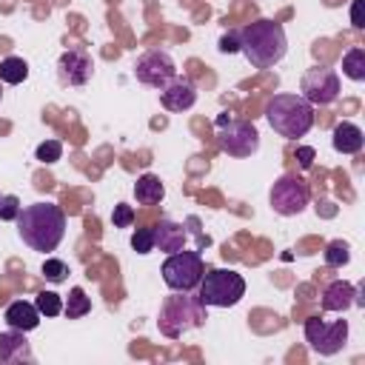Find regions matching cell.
I'll return each mask as SVG.
<instances>
[{
  "label": "cell",
  "instance_id": "2e32d148",
  "mask_svg": "<svg viewBox=\"0 0 365 365\" xmlns=\"http://www.w3.org/2000/svg\"><path fill=\"white\" fill-rule=\"evenodd\" d=\"M3 319H6V325L9 328H14V331H34L37 325H40V311H37V305L34 302H26V299H17V302H11L9 308H6V314H3Z\"/></svg>",
  "mask_w": 365,
  "mask_h": 365
},
{
  "label": "cell",
  "instance_id": "cb8c5ba5",
  "mask_svg": "<svg viewBox=\"0 0 365 365\" xmlns=\"http://www.w3.org/2000/svg\"><path fill=\"white\" fill-rule=\"evenodd\" d=\"M348 259H351V248H348V242H342V240L328 242V248H325V265H331V268H342V265H348Z\"/></svg>",
  "mask_w": 365,
  "mask_h": 365
},
{
  "label": "cell",
  "instance_id": "4fadbf2b",
  "mask_svg": "<svg viewBox=\"0 0 365 365\" xmlns=\"http://www.w3.org/2000/svg\"><path fill=\"white\" fill-rule=\"evenodd\" d=\"M160 103H163V108H168L174 114L188 111L197 103V86L188 77H174L168 86L160 88Z\"/></svg>",
  "mask_w": 365,
  "mask_h": 365
},
{
  "label": "cell",
  "instance_id": "ffe728a7",
  "mask_svg": "<svg viewBox=\"0 0 365 365\" xmlns=\"http://www.w3.org/2000/svg\"><path fill=\"white\" fill-rule=\"evenodd\" d=\"M342 74L354 83H362L365 80V48L362 46H354L342 54Z\"/></svg>",
  "mask_w": 365,
  "mask_h": 365
},
{
  "label": "cell",
  "instance_id": "9c48e42d",
  "mask_svg": "<svg viewBox=\"0 0 365 365\" xmlns=\"http://www.w3.org/2000/svg\"><path fill=\"white\" fill-rule=\"evenodd\" d=\"M268 200H271V208H274L279 217H297V214H302V211L308 208L311 191H308V182H305L302 177H297V174H282V177L274 182Z\"/></svg>",
  "mask_w": 365,
  "mask_h": 365
},
{
  "label": "cell",
  "instance_id": "5b68a950",
  "mask_svg": "<svg viewBox=\"0 0 365 365\" xmlns=\"http://www.w3.org/2000/svg\"><path fill=\"white\" fill-rule=\"evenodd\" d=\"M200 299L205 308H231L245 297V279L231 268H211L200 279Z\"/></svg>",
  "mask_w": 365,
  "mask_h": 365
},
{
  "label": "cell",
  "instance_id": "603a6c76",
  "mask_svg": "<svg viewBox=\"0 0 365 365\" xmlns=\"http://www.w3.org/2000/svg\"><path fill=\"white\" fill-rule=\"evenodd\" d=\"M34 305H37L40 317H57V314H63V297L54 294V291H40L37 299H34Z\"/></svg>",
  "mask_w": 365,
  "mask_h": 365
},
{
  "label": "cell",
  "instance_id": "d6a6232c",
  "mask_svg": "<svg viewBox=\"0 0 365 365\" xmlns=\"http://www.w3.org/2000/svg\"><path fill=\"white\" fill-rule=\"evenodd\" d=\"M0 100H3V86H0Z\"/></svg>",
  "mask_w": 365,
  "mask_h": 365
},
{
  "label": "cell",
  "instance_id": "7402d4cb",
  "mask_svg": "<svg viewBox=\"0 0 365 365\" xmlns=\"http://www.w3.org/2000/svg\"><path fill=\"white\" fill-rule=\"evenodd\" d=\"M91 311V299L86 297V291L83 288H71L68 291V302L63 305V314L68 317V319H80V317H86Z\"/></svg>",
  "mask_w": 365,
  "mask_h": 365
},
{
  "label": "cell",
  "instance_id": "277c9868",
  "mask_svg": "<svg viewBox=\"0 0 365 365\" xmlns=\"http://www.w3.org/2000/svg\"><path fill=\"white\" fill-rule=\"evenodd\" d=\"M208 319V311L200 297H191V291H177L174 297H165L157 314V328L168 339H180L182 334L200 328Z\"/></svg>",
  "mask_w": 365,
  "mask_h": 365
},
{
  "label": "cell",
  "instance_id": "f1b7e54d",
  "mask_svg": "<svg viewBox=\"0 0 365 365\" xmlns=\"http://www.w3.org/2000/svg\"><path fill=\"white\" fill-rule=\"evenodd\" d=\"M111 222H114V228H128L134 222V208L125 202H117L111 211Z\"/></svg>",
  "mask_w": 365,
  "mask_h": 365
},
{
  "label": "cell",
  "instance_id": "7a4b0ae2",
  "mask_svg": "<svg viewBox=\"0 0 365 365\" xmlns=\"http://www.w3.org/2000/svg\"><path fill=\"white\" fill-rule=\"evenodd\" d=\"M237 40H240V51L245 54V60L254 68H274L288 51L285 29L274 20H265V17L240 29Z\"/></svg>",
  "mask_w": 365,
  "mask_h": 365
},
{
  "label": "cell",
  "instance_id": "83f0119b",
  "mask_svg": "<svg viewBox=\"0 0 365 365\" xmlns=\"http://www.w3.org/2000/svg\"><path fill=\"white\" fill-rule=\"evenodd\" d=\"M20 200L14 197V194H6V197H0V220L3 222H14L17 220V214H20Z\"/></svg>",
  "mask_w": 365,
  "mask_h": 365
},
{
  "label": "cell",
  "instance_id": "f546056e",
  "mask_svg": "<svg viewBox=\"0 0 365 365\" xmlns=\"http://www.w3.org/2000/svg\"><path fill=\"white\" fill-rule=\"evenodd\" d=\"M217 48H220L222 54H234V51H240V40H237V34H222Z\"/></svg>",
  "mask_w": 365,
  "mask_h": 365
},
{
  "label": "cell",
  "instance_id": "ba28073f",
  "mask_svg": "<svg viewBox=\"0 0 365 365\" xmlns=\"http://www.w3.org/2000/svg\"><path fill=\"white\" fill-rule=\"evenodd\" d=\"M305 342L314 354L319 356H334L345 348L348 342V319H334L325 322L319 317H308L305 319Z\"/></svg>",
  "mask_w": 365,
  "mask_h": 365
},
{
  "label": "cell",
  "instance_id": "4316f807",
  "mask_svg": "<svg viewBox=\"0 0 365 365\" xmlns=\"http://www.w3.org/2000/svg\"><path fill=\"white\" fill-rule=\"evenodd\" d=\"M131 248L137 254H151L154 251V228H137L131 234Z\"/></svg>",
  "mask_w": 365,
  "mask_h": 365
},
{
  "label": "cell",
  "instance_id": "5bb4252c",
  "mask_svg": "<svg viewBox=\"0 0 365 365\" xmlns=\"http://www.w3.org/2000/svg\"><path fill=\"white\" fill-rule=\"evenodd\" d=\"M154 228V248L165 251V254H174V251H182L185 242H188V228L182 222H174V220H160Z\"/></svg>",
  "mask_w": 365,
  "mask_h": 365
},
{
  "label": "cell",
  "instance_id": "d6986e66",
  "mask_svg": "<svg viewBox=\"0 0 365 365\" xmlns=\"http://www.w3.org/2000/svg\"><path fill=\"white\" fill-rule=\"evenodd\" d=\"M134 197H137L140 205H157L165 197V185L160 182L157 174H143L134 182Z\"/></svg>",
  "mask_w": 365,
  "mask_h": 365
},
{
  "label": "cell",
  "instance_id": "484cf974",
  "mask_svg": "<svg viewBox=\"0 0 365 365\" xmlns=\"http://www.w3.org/2000/svg\"><path fill=\"white\" fill-rule=\"evenodd\" d=\"M43 277L48 279V282H66V277H68V265L63 262V259H57V257H48L46 262H43Z\"/></svg>",
  "mask_w": 365,
  "mask_h": 365
},
{
  "label": "cell",
  "instance_id": "8fae6325",
  "mask_svg": "<svg viewBox=\"0 0 365 365\" xmlns=\"http://www.w3.org/2000/svg\"><path fill=\"white\" fill-rule=\"evenodd\" d=\"M134 77H137V83H143V86L163 88V86H168V83L177 77V66H174V60H171L168 51L154 48V51H145V54L137 57V63H134Z\"/></svg>",
  "mask_w": 365,
  "mask_h": 365
},
{
  "label": "cell",
  "instance_id": "9a60e30c",
  "mask_svg": "<svg viewBox=\"0 0 365 365\" xmlns=\"http://www.w3.org/2000/svg\"><path fill=\"white\" fill-rule=\"evenodd\" d=\"M31 359H34V354H31L23 331L9 328L0 334V362L11 365V362H31Z\"/></svg>",
  "mask_w": 365,
  "mask_h": 365
},
{
  "label": "cell",
  "instance_id": "30bf717a",
  "mask_svg": "<svg viewBox=\"0 0 365 365\" xmlns=\"http://www.w3.org/2000/svg\"><path fill=\"white\" fill-rule=\"evenodd\" d=\"M299 91L311 106H331L339 97V74L325 66H314L302 74Z\"/></svg>",
  "mask_w": 365,
  "mask_h": 365
},
{
  "label": "cell",
  "instance_id": "6da1fadb",
  "mask_svg": "<svg viewBox=\"0 0 365 365\" xmlns=\"http://www.w3.org/2000/svg\"><path fill=\"white\" fill-rule=\"evenodd\" d=\"M17 234L20 240L40 254L54 251L66 237V214L54 202H31L17 214Z\"/></svg>",
  "mask_w": 365,
  "mask_h": 365
},
{
  "label": "cell",
  "instance_id": "1f68e13d",
  "mask_svg": "<svg viewBox=\"0 0 365 365\" xmlns=\"http://www.w3.org/2000/svg\"><path fill=\"white\" fill-rule=\"evenodd\" d=\"M351 23H354V29H365V23H362V0H354V6H351Z\"/></svg>",
  "mask_w": 365,
  "mask_h": 365
},
{
  "label": "cell",
  "instance_id": "52a82bcc",
  "mask_svg": "<svg viewBox=\"0 0 365 365\" xmlns=\"http://www.w3.org/2000/svg\"><path fill=\"white\" fill-rule=\"evenodd\" d=\"M217 143L228 157H251L259 151V131L248 120H231L228 114H220Z\"/></svg>",
  "mask_w": 365,
  "mask_h": 365
},
{
  "label": "cell",
  "instance_id": "e0dca14e",
  "mask_svg": "<svg viewBox=\"0 0 365 365\" xmlns=\"http://www.w3.org/2000/svg\"><path fill=\"white\" fill-rule=\"evenodd\" d=\"M356 302V288L345 279H334L322 291V311H348Z\"/></svg>",
  "mask_w": 365,
  "mask_h": 365
},
{
  "label": "cell",
  "instance_id": "8992f818",
  "mask_svg": "<svg viewBox=\"0 0 365 365\" xmlns=\"http://www.w3.org/2000/svg\"><path fill=\"white\" fill-rule=\"evenodd\" d=\"M163 274V282L171 288V291H194L205 274V262H202V254L200 251H174L168 254V259L163 262L160 268Z\"/></svg>",
  "mask_w": 365,
  "mask_h": 365
},
{
  "label": "cell",
  "instance_id": "ac0fdd59",
  "mask_svg": "<svg viewBox=\"0 0 365 365\" xmlns=\"http://www.w3.org/2000/svg\"><path fill=\"white\" fill-rule=\"evenodd\" d=\"M334 148L339 154H359L362 145H365V137H362V128L354 125V123H339L334 128V137H331Z\"/></svg>",
  "mask_w": 365,
  "mask_h": 365
},
{
  "label": "cell",
  "instance_id": "3957f363",
  "mask_svg": "<svg viewBox=\"0 0 365 365\" xmlns=\"http://www.w3.org/2000/svg\"><path fill=\"white\" fill-rule=\"evenodd\" d=\"M265 120L279 137L297 140L311 131L314 106L302 94H274L271 103L265 106Z\"/></svg>",
  "mask_w": 365,
  "mask_h": 365
},
{
  "label": "cell",
  "instance_id": "4dcf8cb0",
  "mask_svg": "<svg viewBox=\"0 0 365 365\" xmlns=\"http://www.w3.org/2000/svg\"><path fill=\"white\" fill-rule=\"evenodd\" d=\"M314 157H317V154H314V148H311V145H299V148H297L299 168H311V165H314Z\"/></svg>",
  "mask_w": 365,
  "mask_h": 365
},
{
  "label": "cell",
  "instance_id": "d4e9b609",
  "mask_svg": "<svg viewBox=\"0 0 365 365\" xmlns=\"http://www.w3.org/2000/svg\"><path fill=\"white\" fill-rule=\"evenodd\" d=\"M34 157H37L40 163L51 165V163H57V160L63 157V143H60V140H46V143H40V145H37Z\"/></svg>",
  "mask_w": 365,
  "mask_h": 365
},
{
  "label": "cell",
  "instance_id": "44dd1931",
  "mask_svg": "<svg viewBox=\"0 0 365 365\" xmlns=\"http://www.w3.org/2000/svg\"><path fill=\"white\" fill-rule=\"evenodd\" d=\"M26 77H29V63L23 57H6V60H0V83L20 86Z\"/></svg>",
  "mask_w": 365,
  "mask_h": 365
},
{
  "label": "cell",
  "instance_id": "7c38bea8",
  "mask_svg": "<svg viewBox=\"0 0 365 365\" xmlns=\"http://www.w3.org/2000/svg\"><path fill=\"white\" fill-rule=\"evenodd\" d=\"M94 74V63L86 51H63L60 60H57V80L60 86H68V88H77V86H86Z\"/></svg>",
  "mask_w": 365,
  "mask_h": 365
}]
</instances>
